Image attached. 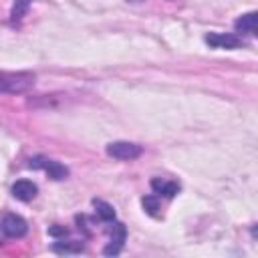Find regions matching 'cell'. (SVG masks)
Instances as JSON below:
<instances>
[{
	"label": "cell",
	"instance_id": "obj_1",
	"mask_svg": "<svg viewBox=\"0 0 258 258\" xmlns=\"http://www.w3.org/2000/svg\"><path fill=\"white\" fill-rule=\"evenodd\" d=\"M34 85L30 73H6L0 71V93H24Z\"/></svg>",
	"mask_w": 258,
	"mask_h": 258
},
{
	"label": "cell",
	"instance_id": "obj_2",
	"mask_svg": "<svg viewBox=\"0 0 258 258\" xmlns=\"http://www.w3.org/2000/svg\"><path fill=\"white\" fill-rule=\"evenodd\" d=\"M143 153L141 145L131 143V141H113L107 145V155H111L113 159L119 161H131L135 157H139Z\"/></svg>",
	"mask_w": 258,
	"mask_h": 258
},
{
	"label": "cell",
	"instance_id": "obj_3",
	"mask_svg": "<svg viewBox=\"0 0 258 258\" xmlns=\"http://www.w3.org/2000/svg\"><path fill=\"white\" fill-rule=\"evenodd\" d=\"M28 167H32V169H44L48 173V177H52L56 181H60V179H64L69 175V169L62 163H58L54 159H48V157H42V155L32 157L28 161Z\"/></svg>",
	"mask_w": 258,
	"mask_h": 258
},
{
	"label": "cell",
	"instance_id": "obj_4",
	"mask_svg": "<svg viewBox=\"0 0 258 258\" xmlns=\"http://www.w3.org/2000/svg\"><path fill=\"white\" fill-rule=\"evenodd\" d=\"M204 40L212 48H238L244 44L240 34H234V32H210V34H206Z\"/></svg>",
	"mask_w": 258,
	"mask_h": 258
},
{
	"label": "cell",
	"instance_id": "obj_5",
	"mask_svg": "<svg viewBox=\"0 0 258 258\" xmlns=\"http://www.w3.org/2000/svg\"><path fill=\"white\" fill-rule=\"evenodd\" d=\"M109 234H111V242L103 248V254L105 256H117L121 250H123V244H125V238H127V230L121 222H113L111 228H109Z\"/></svg>",
	"mask_w": 258,
	"mask_h": 258
},
{
	"label": "cell",
	"instance_id": "obj_6",
	"mask_svg": "<svg viewBox=\"0 0 258 258\" xmlns=\"http://www.w3.org/2000/svg\"><path fill=\"white\" fill-rule=\"evenodd\" d=\"M0 224H2L4 236H8V238H22L28 232L26 220L22 216H16V214H6Z\"/></svg>",
	"mask_w": 258,
	"mask_h": 258
},
{
	"label": "cell",
	"instance_id": "obj_7",
	"mask_svg": "<svg viewBox=\"0 0 258 258\" xmlns=\"http://www.w3.org/2000/svg\"><path fill=\"white\" fill-rule=\"evenodd\" d=\"M12 196L16 198V200H20V202H30L36 194H38V187H36V183L34 181H30V179H18L14 185H12Z\"/></svg>",
	"mask_w": 258,
	"mask_h": 258
},
{
	"label": "cell",
	"instance_id": "obj_8",
	"mask_svg": "<svg viewBox=\"0 0 258 258\" xmlns=\"http://www.w3.org/2000/svg\"><path fill=\"white\" fill-rule=\"evenodd\" d=\"M234 30L238 34H248V36H256V12H246L242 14L236 22H234Z\"/></svg>",
	"mask_w": 258,
	"mask_h": 258
},
{
	"label": "cell",
	"instance_id": "obj_9",
	"mask_svg": "<svg viewBox=\"0 0 258 258\" xmlns=\"http://www.w3.org/2000/svg\"><path fill=\"white\" fill-rule=\"evenodd\" d=\"M151 187L157 196H163V198H173L179 191V185L175 181H167V179H161V177H153Z\"/></svg>",
	"mask_w": 258,
	"mask_h": 258
},
{
	"label": "cell",
	"instance_id": "obj_10",
	"mask_svg": "<svg viewBox=\"0 0 258 258\" xmlns=\"http://www.w3.org/2000/svg\"><path fill=\"white\" fill-rule=\"evenodd\" d=\"M93 206H95V212H97V218L103 220V222H113L115 220V210L111 204L103 202V200H93Z\"/></svg>",
	"mask_w": 258,
	"mask_h": 258
},
{
	"label": "cell",
	"instance_id": "obj_11",
	"mask_svg": "<svg viewBox=\"0 0 258 258\" xmlns=\"http://www.w3.org/2000/svg\"><path fill=\"white\" fill-rule=\"evenodd\" d=\"M52 250L58 252V254H79L85 250L83 242H77V240H69V242H54L52 244Z\"/></svg>",
	"mask_w": 258,
	"mask_h": 258
},
{
	"label": "cell",
	"instance_id": "obj_12",
	"mask_svg": "<svg viewBox=\"0 0 258 258\" xmlns=\"http://www.w3.org/2000/svg\"><path fill=\"white\" fill-rule=\"evenodd\" d=\"M141 206H143V210L149 216H153V218L159 216V200H157V196H145V198H141Z\"/></svg>",
	"mask_w": 258,
	"mask_h": 258
},
{
	"label": "cell",
	"instance_id": "obj_13",
	"mask_svg": "<svg viewBox=\"0 0 258 258\" xmlns=\"http://www.w3.org/2000/svg\"><path fill=\"white\" fill-rule=\"evenodd\" d=\"M28 4H30V0H16V4H14V8H12V14H10L12 20H20V18L24 16Z\"/></svg>",
	"mask_w": 258,
	"mask_h": 258
},
{
	"label": "cell",
	"instance_id": "obj_14",
	"mask_svg": "<svg viewBox=\"0 0 258 258\" xmlns=\"http://www.w3.org/2000/svg\"><path fill=\"white\" fill-rule=\"evenodd\" d=\"M48 234H50V236H67V228H62V226H52V228H48Z\"/></svg>",
	"mask_w": 258,
	"mask_h": 258
},
{
	"label": "cell",
	"instance_id": "obj_15",
	"mask_svg": "<svg viewBox=\"0 0 258 258\" xmlns=\"http://www.w3.org/2000/svg\"><path fill=\"white\" fill-rule=\"evenodd\" d=\"M2 240H4V230H2V224H0V244H2Z\"/></svg>",
	"mask_w": 258,
	"mask_h": 258
}]
</instances>
